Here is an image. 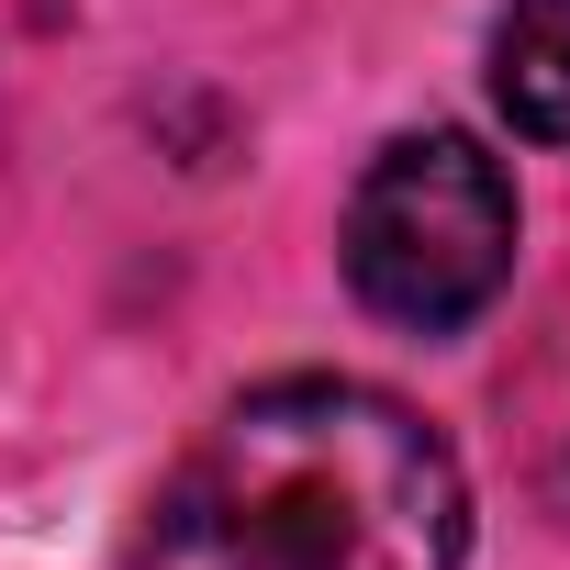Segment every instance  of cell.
I'll use <instances>...</instances> for the list:
<instances>
[{"label":"cell","mask_w":570,"mask_h":570,"mask_svg":"<svg viewBox=\"0 0 570 570\" xmlns=\"http://www.w3.org/2000/svg\"><path fill=\"white\" fill-rule=\"evenodd\" d=\"M470 481L370 381H268L168 470L135 570H459Z\"/></svg>","instance_id":"1"},{"label":"cell","mask_w":570,"mask_h":570,"mask_svg":"<svg viewBox=\"0 0 570 570\" xmlns=\"http://www.w3.org/2000/svg\"><path fill=\"white\" fill-rule=\"evenodd\" d=\"M336 257H347V292L381 325L459 336L514 279V179H503V157L481 135H459V124L392 135L347 190Z\"/></svg>","instance_id":"2"},{"label":"cell","mask_w":570,"mask_h":570,"mask_svg":"<svg viewBox=\"0 0 570 570\" xmlns=\"http://www.w3.org/2000/svg\"><path fill=\"white\" fill-rule=\"evenodd\" d=\"M492 101L514 135L570 146V0H514L492 23Z\"/></svg>","instance_id":"3"}]
</instances>
